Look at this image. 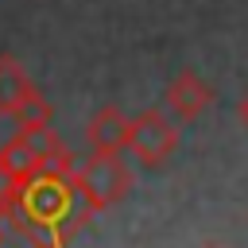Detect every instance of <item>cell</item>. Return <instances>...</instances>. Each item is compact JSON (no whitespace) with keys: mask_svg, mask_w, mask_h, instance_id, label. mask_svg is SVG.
I'll list each match as a JSON object with an SVG mask.
<instances>
[{"mask_svg":"<svg viewBox=\"0 0 248 248\" xmlns=\"http://www.w3.org/2000/svg\"><path fill=\"white\" fill-rule=\"evenodd\" d=\"M143 167H159L178 147V128L163 108H143L140 116H128V143H124Z\"/></svg>","mask_w":248,"mask_h":248,"instance_id":"2","label":"cell"},{"mask_svg":"<svg viewBox=\"0 0 248 248\" xmlns=\"http://www.w3.org/2000/svg\"><path fill=\"white\" fill-rule=\"evenodd\" d=\"M236 116H240V124H244V128H248V93H244V97H240V105H236Z\"/></svg>","mask_w":248,"mask_h":248,"instance_id":"7","label":"cell"},{"mask_svg":"<svg viewBox=\"0 0 248 248\" xmlns=\"http://www.w3.org/2000/svg\"><path fill=\"white\" fill-rule=\"evenodd\" d=\"M85 143L89 151H108V155H120L124 143H128V116L116 108V105H105L93 112L89 128H85Z\"/></svg>","mask_w":248,"mask_h":248,"instance_id":"4","label":"cell"},{"mask_svg":"<svg viewBox=\"0 0 248 248\" xmlns=\"http://www.w3.org/2000/svg\"><path fill=\"white\" fill-rule=\"evenodd\" d=\"M0 182H4V178H0Z\"/></svg>","mask_w":248,"mask_h":248,"instance_id":"9","label":"cell"},{"mask_svg":"<svg viewBox=\"0 0 248 248\" xmlns=\"http://www.w3.org/2000/svg\"><path fill=\"white\" fill-rule=\"evenodd\" d=\"M213 101V89L194 74V70H182L170 78V85L163 89V105L174 120H198Z\"/></svg>","mask_w":248,"mask_h":248,"instance_id":"3","label":"cell"},{"mask_svg":"<svg viewBox=\"0 0 248 248\" xmlns=\"http://www.w3.org/2000/svg\"><path fill=\"white\" fill-rule=\"evenodd\" d=\"M0 240H4V221H0Z\"/></svg>","mask_w":248,"mask_h":248,"instance_id":"8","label":"cell"},{"mask_svg":"<svg viewBox=\"0 0 248 248\" xmlns=\"http://www.w3.org/2000/svg\"><path fill=\"white\" fill-rule=\"evenodd\" d=\"M74 186L78 198L89 213H101L108 205H116L128 190H132V170L124 167L120 155L108 151H89V159L74 163Z\"/></svg>","mask_w":248,"mask_h":248,"instance_id":"1","label":"cell"},{"mask_svg":"<svg viewBox=\"0 0 248 248\" xmlns=\"http://www.w3.org/2000/svg\"><path fill=\"white\" fill-rule=\"evenodd\" d=\"M8 116L16 120V128H46L50 116H54V108H50V101H46L39 89H31V93H27Z\"/></svg>","mask_w":248,"mask_h":248,"instance_id":"6","label":"cell"},{"mask_svg":"<svg viewBox=\"0 0 248 248\" xmlns=\"http://www.w3.org/2000/svg\"><path fill=\"white\" fill-rule=\"evenodd\" d=\"M31 89H35V85H31L27 70H23L12 54H0V112H12Z\"/></svg>","mask_w":248,"mask_h":248,"instance_id":"5","label":"cell"}]
</instances>
